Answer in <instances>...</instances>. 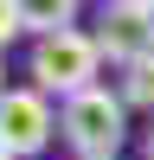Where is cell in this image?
I'll return each instance as SVG.
<instances>
[{
  "label": "cell",
  "mask_w": 154,
  "mask_h": 160,
  "mask_svg": "<svg viewBox=\"0 0 154 160\" xmlns=\"http://www.w3.org/2000/svg\"><path fill=\"white\" fill-rule=\"evenodd\" d=\"M128 102L122 96H109V90H84V96H71L58 109V135L77 148V160H116V148H122V135H128Z\"/></svg>",
  "instance_id": "1"
},
{
  "label": "cell",
  "mask_w": 154,
  "mask_h": 160,
  "mask_svg": "<svg viewBox=\"0 0 154 160\" xmlns=\"http://www.w3.org/2000/svg\"><path fill=\"white\" fill-rule=\"evenodd\" d=\"M96 64H103V51H96V32H58V38H38L32 45V90H58L64 102L71 96H84V90H96Z\"/></svg>",
  "instance_id": "2"
},
{
  "label": "cell",
  "mask_w": 154,
  "mask_h": 160,
  "mask_svg": "<svg viewBox=\"0 0 154 160\" xmlns=\"http://www.w3.org/2000/svg\"><path fill=\"white\" fill-rule=\"evenodd\" d=\"M96 51L116 58L122 71L141 64L154 51V0H116V7H103L96 13Z\"/></svg>",
  "instance_id": "3"
},
{
  "label": "cell",
  "mask_w": 154,
  "mask_h": 160,
  "mask_svg": "<svg viewBox=\"0 0 154 160\" xmlns=\"http://www.w3.org/2000/svg\"><path fill=\"white\" fill-rule=\"evenodd\" d=\"M51 128H58V115H51L45 90H7L0 96V154H38L51 141Z\"/></svg>",
  "instance_id": "4"
},
{
  "label": "cell",
  "mask_w": 154,
  "mask_h": 160,
  "mask_svg": "<svg viewBox=\"0 0 154 160\" xmlns=\"http://www.w3.org/2000/svg\"><path fill=\"white\" fill-rule=\"evenodd\" d=\"M71 19H77V7H71V0H38V7H26V26H32L38 38L71 32Z\"/></svg>",
  "instance_id": "5"
},
{
  "label": "cell",
  "mask_w": 154,
  "mask_h": 160,
  "mask_svg": "<svg viewBox=\"0 0 154 160\" xmlns=\"http://www.w3.org/2000/svg\"><path fill=\"white\" fill-rule=\"evenodd\" d=\"M122 102H135V109H154V51L141 64H128L122 71Z\"/></svg>",
  "instance_id": "6"
},
{
  "label": "cell",
  "mask_w": 154,
  "mask_h": 160,
  "mask_svg": "<svg viewBox=\"0 0 154 160\" xmlns=\"http://www.w3.org/2000/svg\"><path fill=\"white\" fill-rule=\"evenodd\" d=\"M13 32H26V7L19 0H0V45H7Z\"/></svg>",
  "instance_id": "7"
},
{
  "label": "cell",
  "mask_w": 154,
  "mask_h": 160,
  "mask_svg": "<svg viewBox=\"0 0 154 160\" xmlns=\"http://www.w3.org/2000/svg\"><path fill=\"white\" fill-rule=\"evenodd\" d=\"M0 96H7V58H0Z\"/></svg>",
  "instance_id": "8"
},
{
  "label": "cell",
  "mask_w": 154,
  "mask_h": 160,
  "mask_svg": "<svg viewBox=\"0 0 154 160\" xmlns=\"http://www.w3.org/2000/svg\"><path fill=\"white\" fill-rule=\"evenodd\" d=\"M148 160H154V128H148Z\"/></svg>",
  "instance_id": "9"
},
{
  "label": "cell",
  "mask_w": 154,
  "mask_h": 160,
  "mask_svg": "<svg viewBox=\"0 0 154 160\" xmlns=\"http://www.w3.org/2000/svg\"><path fill=\"white\" fill-rule=\"evenodd\" d=\"M0 160H13V154H0Z\"/></svg>",
  "instance_id": "10"
}]
</instances>
